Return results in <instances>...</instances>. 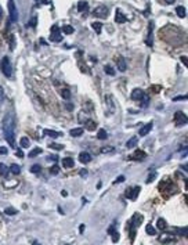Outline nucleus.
Instances as JSON below:
<instances>
[{
  "mask_svg": "<svg viewBox=\"0 0 188 245\" xmlns=\"http://www.w3.org/2000/svg\"><path fill=\"white\" fill-rule=\"evenodd\" d=\"M3 133L6 141L11 147H15V116L13 112L7 114L3 119Z\"/></svg>",
  "mask_w": 188,
  "mask_h": 245,
  "instance_id": "obj_1",
  "label": "nucleus"
},
{
  "mask_svg": "<svg viewBox=\"0 0 188 245\" xmlns=\"http://www.w3.org/2000/svg\"><path fill=\"white\" fill-rule=\"evenodd\" d=\"M132 98L136 101H140L141 107H144V108L148 107V104H149V97H148L141 89H134L133 93H132Z\"/></svg>",
  "mask_w": 188,
  "mask_h": 245,
  "instance_id": "obj_2",
  "label": "nucleus"
},
{
  "mask_svg": "<svg viewBox=\"0 0 188 245\" xmlns=\"http://www.w3.org/2000/svg\"><path fill=\"white\" fill-rule=\"evenodd\" d=\"M0 68H1V72H3L4 76L11 78V75H13V68H11V63H10L9 57H3L1 63H0Z\"/></svg>",
  "mask_w": 188,
  "mask_h": 245,
  "instance_id": "obj_3",
  "label": "nucleus"
},
{
  "mask_svg": "<svg viewBox=\"0 0 188 245\" xmlns=\"http://www.w3.org/2000/svg\"><path fill=\"white\" fill-rule=\"evenodd\" d=\"M51 42H61L62 40V35H61V29L58 25H53L51 27V36H50Z\"/></svg>",
  "mask_w": 188,
  "mask_h": 245,
  "instance_id": "obj_4",
  "label": "nucleus"
},
{
  "mask_svg": "<svg viewBox=\"0 0 188 245\" xmlns=\"http://www.w3.org/2000/svg\"><path fill=\"white\" fill-rule=\"evenodd\" d=\"M174 123L177 126H184V125H187V115L181 111H177L174 114Z\"/></svg>",
  "mask_w": 188,
  "mask_h": 245,
  "instance_id": "obj_5",
  "label": "nucleus"
},
{
  "mask_svg": "<svg viewBox=\"0 0 188 245\" xmlns=\"http://www.w3.org/2000/svg\"><path fill=\"white\" fill-rule=\"evenodd\" d=\"M93 14H94V17H97V18H107L108 17V9H107L105 6H100V7L94 9Z\"/></svg>",
  "mask_w": 188,
  "mask_h": 245,
  "instance_id": "obj_6",
  "label": "nucleus"
},
{
  "mask_svg": "<svg viewBox=\"0 0 188 245\" xmlns=\"http://www.w3.org/2000/svg\"><path fill=\"white\" fill-rule=\"evenodd\" d=\"M9 10H10V19L15 22L18 19V13H17V9L14 6V0H10L9 1Z\"/></svg>",
  "mask_w": 188,
  "mask_h": 245,
  "instance_id": "obj_7",
  "label": "nucleus"
},
{
  "mask_svg": "<svg viewBox=\"0 0 188 245\" xmlns=\"http://www.w3.org/2000/svg\"><path fill=\"white\" fill-rule=\"evenodd\" d=\"M140 187H133V188H130V190L126 191V197H127L129 200H136L137 198V195L140 194Z\"/></svg>",
  "mask_w": 188,
  "mask_h": 245,
  "instance_id": "obj_8",
  "label": "nucleus"
},
{
  "mask_svg": "<svg viewBox=\"0 0 188 245\" xmlns=\"http://www.w3.org/2000/svg\"><path fill=\"white\" fill-rule=\"evenodd\" d=\"M116 68L119 69L120 72H124V71L127 69V64H126L123 57H120V55L116 58Z\"/></svg>",
  "mask_w": 188,
  "mask_h": 245,
  "instance_id": "obj_9",
  "label": "nucleus"
},
{
  "mask_svg": "<svg viewBox=\"0 0 188 245\" xmlns=\"http://www.w3.org/2000/svg\"><path fill=\"white\" fill-rule=\"evenodd\" d=\"M152 126H154V125H152V122H149V123H147V125H144V126L141 127V129H140V130H138V134H140V136H147L148 133L151 132L152 130Z\"/></svg>",
  "mask_w": 188,
  "mask_h": 245,
  "instance_id": "obj_10",
  "label": "nucleus"
},
{
  "mask_svg": "<svg viewBox=\"0 0 188 245\" xmlns=\"http://www.w3.org/2000/svg\"><path fill=\"white\" fill-rule=\"evenodd\" d=\"M126 15H124L120 10H116V14H115V21H116V24H124L126 22Z\"/></svg>",
  "mask_w": 188,
  "mask_h": 245,
  "instance_id": "obj_11",
  "label": "nucleus"
},
{
  "mask_svg": "<svg viewBox=\"0 0 188 245\" xmlns=\"http://www.w3.org/2000/svg\"><path fill=\"white\" fill-rule=\"evenodd\" d=\"M79 161L82 163L91 162V155L89 154V152H80V154H79Z\"/></svg>",
  "mask_w": 188,
  "mask_h": 245,
  "instance_id": "obj_12",
  "label": "nucleus"
},
{
  "mask_svg": "<svg viewBox=\"0 0 188 245\" xmlns=\"http://www.w3.org/2000/svg\"><path fill=\"white\" fill-rule=\"evenodd\" d=\"M152 32H154V22H149V27H148V39H147V45L151 47L152 46Z\"/></svg>",
  "mask_w": 188,
  "mask_h": 245,
  "instance_id": "obj_13",
  "label": "nucleus"
},
{
  "mask_svg": "<svg viewBox=\"0 0 188 245\" xmlns=\"http://www.w3.org/2000/svg\"><path fill=\"white\" fill-rule=\"evenodd\" d=\"M145 157H147V154H145L144 151H141V150H137L133 155H130V158H132V159H144Z\"/></svg>",
  "mask_w": 188,
  "mask_h": 245,
  "instance_id": "obj_14",
  "label": "nucleus"
},
{
  "mask_svg": "<svg viewBox=\"0 0 188 245\" xmlns=\"http://www.w3.org/2000/svg\"><path fill=\"white\" fill-rule=\"evenodd\" d=\"M74 165H75V162H74V159L72 158H64L62 159V166L64 168H66V169H69V168H74Z\"/></svg>",
  "mask_w": 188,
  "mask_h": 245,
  "instance_id": "obj_15",
  "label": "nucleus"
},
{
  "mask_svg": "<svg viewBox=\"0 0 188 245\" xmlns=\"http://www.w3.org/2000/svg\"><path fill=\"white\" fill-rule=\"evenodd\" d=\"M71 136L74 137H79L83 134V127H75V129H71Z\"/></svg>",
  "mask_w": 188,
  "mask_h": 245,
  "instance_id": "obj_16",
  "label": "nucleus"
},
{
  "mask_svg": "<svg viewBox=\"0 0 188 245\" xmlns=\"http://www.w3.org/2000/svg\"><path fill=\"white\" fill-rule=\"evenodd\" d=\"M87 9H89V3H87V1L82 0V1H79V3H78V10L80 11V13H83V11H87Z\"/></svg>",
  "mask_w": 188,
  "mask_h": 245,
  "instance_id": "obj_17",
  "label": "nucleus"
},
{
  "mask_svg": "<svg viewBox=\"0 0 188 245\" xmlns=\"http://www.w3.org/2000/svg\"><path fill=\"white\" fill-rule=\"evenodd\" d=\"M156 227L159 228V230H166V227H167V224H166V222H165V219H162V218H159L158 219V222H156Z\"/></svg>",
  "mask_w": 188,
  "mask_h": 245,
  "instance_id": "obj_18",
  "label": "nucleus"
},
{
  "mask_svg": "<svg viewBox=\"0 0 188 245\" xmlns=\"http://www.w3.org/2000/svg\"><path fill=\"white\" fill-rule=\"evenodd\" d=\"M44 134H46V136H49V137H53V139H57V137L60 136L61 133L55 132V130H50V129H44Z\"/></svg>",
  "mask_w": 188,
  "mask_h": 245,
  "instance_id": "obj_19",
  "label": "nucleus"
},
{
  "mask_svg": "<svg viewBox=\"0 0 188 245\" xmlns=\"http://www.w3.org/2000/svg\"><path fill=\"white\" fill-rule=\"evenodd\" d=\"M137 141H138L137 136L132 137V139H130V140H127V141H126V147H127V148H133L134 145L137 144Z\"/></svg>",
  "mask_w": 188,
  "mask_h": 245,
  "instance_id": "obj_20",
  "label": "nucleus"
},
{
  "mask_svg": "<svg viewBox=\"0 0 188 245\" xmlns=\"http://www.w3.org/2000/svg\"><path fill=\"white\" fill-rule=\"evenodd\" d=\"M176 13H177V15H179L180 18H184L187 14H185V7H183V6H179L177 9H176Z\"/></svg>",
  "mask_w": 188,
  "mask_h": 245,
  "instance_id": "obj_21",
  "label": "nucleus"
},
{
  "mask_svg": "<svg viewBox=\"0 0 188 245\" xmlns=\"http://www.w3.org/2000/svg\"><path fill=\"white\" fill-rule=\"evenodd\" d=\"M29 144H31V141H29V139H28V137H22V139H21V141H19V145H21L22 148H28V147H29Z\"/></svg>",
  "mask_w": 188,
  "mask_h": 245,
  "instance_id": "obj_22",
  "label": "nucleus"
},
{
  "mask_svg": "<svg viewBox=\"0 0 188 245\" xmlns=\"http://www.w3.org/2000/svg\"><path fill=\"white\" fill-rule=\"evenodd\" d=\"M91 27H93V29H94V31H96L97 33L100 35V33H101V29H102V24H101V22H93Z\"/></svg>",
  "mask_w": 188,
  "mask_h": 245,
  "instance_id": "obj_23",
  "label": "nucleus"
},
{
  "mask_svg": "<svg viewBox=\"0 0 188 245\" xmlns=\"http://www.w3.org/2000/svg\"><path fill=\"white\" fill-rule=\"evenodd\" d=\"M10 172L13 173V175H18L19 172H21V168H19V165H11V168H10Z\"/></svg>",
  "mask_w": 188,
  "mask_h": 245,
  "instance_id": "obj_24",
  "label": "nucleus"
},
{
  "mask_svg": "<svg viewBox=\"0 0 188 245\" xmlns=\"http://www.w3.org/2000/svg\"><path fill=\"white\" fill-rule=\"evenodd\" d=\"M74 27H71V25H65L64 28H62V32H64L65 35H71V33H74Z\"/></svg>",
  "mask_w": 188,
  "mask_h": 245,
  "instance_id": "obj_25",
  "label": "nucleus"
},
{
  "mask_svg": "<svg viewBox=\"0 0 188 245\" xmlns=\"http://www.w3.org/2000/svg\"><path fill=\"white\" fill-rule=\"evenodd\" d=\"M145 230H147V233L149 234V236H155V234H156L155 227L152 226V224H147V227H145Z\"/></svg>",
  "mask_w": 188,
  "mask_h": 245,
  "instance_id": "obj_26",
  "label": "nucleus"
},
{
  "mask_svg": "<svg viewBox=\"0 0 188 245\" xmlns=\"http://www.w3.org/2000/svg\"><path fill=\"white\" fill-rule=\"evenodd\" d=\"M39 154H41V150L40 148H35V150H32L29 154H28V157H29V158H35V157L39 155Z\"/></svg>",
  "mask_w": 188,
  "mask_h": 245,
  "instance_id": "obj_27",
  "label": "nucleus"
},
{
  "mask_svg": "<svg viewBox=\"0 0 188 245\" xmlns=\"http://www.w3.org/2000/svg\"><path fill=\"white\" fill-rule=\"evenodd\" d=\"M61 96L64 97L65 100H69V97H71V91H69L68 89H62V90H61Z\"/></svg>",
  "mask_w": 188,
  "mask_h": 245,
  "instance_id": "obj_28",
  "label": "nucleus"
},
{
  "mask_svg": "<svg viewBox=\"0 0 188 245\" xmlns=\"http://www.w3.org/2000/svg\"><path fill=\"white\" fill-rule=\"evenodd\" d=\"M97 137H98L100 140H104V139H107V132L104 130V129H100V130H98V134H97Z\"/></svg>",
  "mask_w": 188,
  "mask_h": 245,
  "instance_id": "obj_29",
  "label": "nucleus"
},
{
  "mask_svg": "<svg viewBox=\"0 0 188 245\" xmlns=\"http://www.w3.org/2000/svg\"><path fill=\"white\" fill-rule=\"evenodd\" d=\"M114 147H102L101 148V154H108V152H114Z\"/></svg>",
  "mask_w": 188,
  "mask_h": 245,
  "instance_id": "obj_30",
  "label": "nucleus"
},
{
  "mask_svg": "<svg viewBox=\"0 0 188 245\" xmlns=\"http://www.w3.org/2000/svg\"><path fill=\"white\" fill-rule=\"evenodd\" d=\"M58 172H60V166H58V165H53V166L50 168V173H51V175H57Z\"/></svg>",
  "mask_w": 188,
  "mask_h": 245,
  "instance_id": "obj_31",
  "label": "nucleus"
},
{
  "mask_svg": "<svg viewBox=\"0 0 188 245\" xmlns=\"http://www.w3.org/2000/svg\"><path fill=\"white\" fill-rule=\"evenodd\" d=\"M96 127H97L96 122H93V121H87V129H89V130H94Z\"/></svg>",
  "mask_w": 188,
  "mask_h": 245,
  "instance_id": "obj_32",
  "label": "nucleus"
},
{
  "mask_svg": "<svg viewBox=\"0 0 188 245\" xmlns=\"http://www.w3.org/2000/svg\"><path fill=\"white\" fill-rule=\"evenodd\" d=\"M0 173L4 176V175H7V166H6L4 163H0Z\"/></svg>",
  "mask_w": 188,
  "mask_h": 245,
  "instance_id": "obj_33",
  "label": "nucleus"
},
{
  "mask_svg": "<svg viewBox=\"0 0 188 245\" xmlns=\"http://www.w3.org/2000/svg\"><path fill=\"white\" fill-rule=\"evenodd\" d=\"M4 213L6 215H15V213H17V211H15L14 208H6Z\"/></svg>",
  "mask_w": 188,
  "mask_h": 245,
  "instance_id": "obj_34",
  "label": "nucleus"
},
{
  "mask_svg": "<svg viewBox=\"0 0 188 245\" xmlns=\"http://www.w3.org/2000/svg\"><path fill=\"white\" fill-rule=\"evenodd\" d=\"M105 72L108 73V75H114L115 71L112 69V67H111V65H105Z\"/></svg>",
  "mask_w": 188,
  "mask_h": 245,
  "instance_id": "obj_35",
  "label": "nucleus"
},
{
  "mask_svg": "<svg viewBox=\"0 0 188 245\" xmlns=\"http://www.w3.org/2000/svg\"><path fill=\"white\" fill-rule=\"evenodd\" d=\"M31 172H33V173L40 172V165H33L32 168H31Z\"/></svg>",
  "mask_w": 188,
  "mask_h": 245,
  "instance_id": "obj_36",
  "label": "nucleus"
},
{
  "mask_svg": "<svg viewBox=\"0 0 188 245\" xmlns=\"http://www.w3.org/2000/svg\"><path fill=\"white\" fill-rule=\"evenodd\" d=\"M112 234H114V237H112V241H114V242H118V241H119V233H118V231H114Z\"/></svg>",
  "mask_w": 188,
  "mask_h": 245,
  "instance_id": "obj_37",
  "label": "nucleus"
},
{
  "mask_svg": "<svg viewBox=\"0 0 188 245\" xmlns=\"http://www.w3.org/2000/svg\"><path fill=\"white\" fill-rule=\"evenodd\" d=\"M50 147L51 148H55V150H62V148H64V147H62V145H60V144H50Z\"/></svg>",
  "mask_w": 188,
  "mask_h": 245,
  "instance_id": "obj_38",
  "label": "nucleus"
},
{
  "mask_svg": "<svg viewBox=\"0 0 188 245\" xmlns=\"http://www.w3.org/2000/svg\"><path fill=\"white\" fill-rule=\"evenodd\" d=\"M154 179H155V173H152L151 176H148V179H147V183H151V182H154Z\"/></svg>",
  "mask_w": 188,
  "mask_h": 245,
  "instance_id": "obj_39",
  "label": "nucleus"
},
{
  "mask_svg": "<svg viewBox=\"0 0 188 245\" xmlns=\"http://www.w3.org/2000/svg\"><path fill=\"white\" fill-rule=\"evenodd\" d=\"M122 182H124V176H119L115 180V183H122Z\"/></svg>",
  "mask_w": 188,
  "mask_h": 245,
  "instance_id": "obj_40",
  "label": "nucleus"
},
{
  "mask_svg": "<svg viewBox=\"0 0 188 245\" xmlns=\"http://www.w3.org/2000/svg\"><path fill=\"white\" fill-rule=\"evenodd\" d=\"M179 100H187V96H180V97H176L174 101H179Z\"/></svg>",
  "mask_w": 188,
  "mask_h": 245,
  "instance_id": "obj_41",
  "label": "nucleus"
},
{
  "mask_svg": "<svg viewBox=\"0 0 188 245\" xmlns=\"http://www.w3.org/2000/svg\"><path fill=\"white\" fill-rule=\"evenodd\" d=\"M9 151H7V148L6 147H0V154H7Z\"/></svg>",
  "mask_w": 188,
  "mask_h": 245,
  "instance_id": "obj_42",
  "label": "nucleus"
},
{
  "mask_svg": "<svg viewBox=\"0 0 188 245\" xmlns=\"http://www.w3.org/2000/svg\"><path fill=\"white\" fill-rule=\"evenodd\" d=\"M15 155H18L19 158H24V154H22V151H21V150H17V151H15Z\"/></svg>",
  "mask_w": 188,
  "mask_h": 245,
  "instance_id": "obj_43",
  "label": "nucleus"
},
{
  "mask_svg": "<svg viewBox=\"0 0 188 245\" xmlns=\"http://www.w3.org/2000/svg\"><path fill=\"white\" fill-rule=\"evenodd\" d=\"M86 175H87V170H86V169L80 170V176H86Z\"/></svg>",
  "mask_w": 188,
  "mask_h": 245,
  "instance_id": "obj_44",
  "label": "nucleus"
},
{
  "mask_svg": "<svg viewBox=\"0 0 188 245\" xmlns=\"http://www.w3.org/2000/svg\"><path fill=\"white\" fill-rule=\"evenodd\" d=\"M181 61L184 63V65H187V58H185V55H183V57H181Z\"/></svg>",
  "mask_w": 188,
  "mask_h": 245,
  "instance_id": "obj_45",
  "label": "nucleus"
},
{
  "mask_svg": "<svg viewBox=\"0 0 188 245\" xmlns=\"http://www.w3.org/2000/svg\"><path fill=\"white\" fill-rule=\"evenodd\" d=\"M166 3H167V4H173V3H174L176 0H165Z\"/></svg>",
  "mask_w": 188,
  "mask_h": 245,
  "instance_id": "obj_46",
  "label": "nucleus"
},
{
  "mask_svg": "<svg viewBox=\"0 0 188 245\" xmlns=\"http://www.w3.org/2000/svg\"><path fill=\"white\" fill-rule=\"evenodd\" d=\"M35 25H36V18H33L32 22H31V27H35Z\"/></svg>",
  "mask_w": 188,
  "mask_h": 245,
  "instance_id": "obj_47",
  "label": "nucleus"
},
{
  "mask_svg": "<svg viewBox=\"0 0 188 245\" xmlns=\"http://www.w3.org/2000/svg\"><path fill=\"white\" fill-rule=\"evenodd\" d=\"M3 18V9H1V7H0V19Z\"/></svg>",
  "mask_w": 188,
  "mask_h": 245,
  "instance_id": "obj_48",
  "label": "nucleus"
}]
</instances>
